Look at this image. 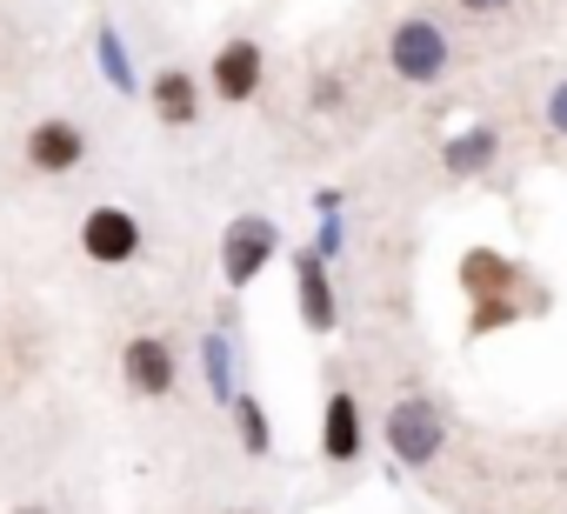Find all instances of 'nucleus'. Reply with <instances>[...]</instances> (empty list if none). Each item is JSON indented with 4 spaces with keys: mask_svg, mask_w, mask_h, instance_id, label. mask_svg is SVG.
I'll return each instance as SVG.
<instances>
[{
    "mask_svg": "<svg viewBox=\"0 0 567 514\" xmlns=\"http://www.w3.org/2000/svg\"><path fill=\"white\" fill-rule=\"evenodd\" d=\"M388 68H394L401 81H414V88L441 81V74H447V34H441L427 14H408V21L388 34Z\"/></svg>",
    "mask_w": 567,
    "mask_h": 514,
    "instance_id": "1",
    "label": "nucleus"
},
{
    "mask_svg": "<svg viewBox=\"0 0 567 514\" xmlns=\"http://www.w3.org/2000/svg\"><path fill=\"white\" fill-rule=\"evenodd\" d=\"M81 254L94 268H127L134 254H141V220L127 207H87L81 220Z\"/></svg>",
    "mask_w": 567,
    "mask_h": 514,
    "instance_id": "2",
    "label": "nucleus"
},
{
    "mask_svg": "<svg viewBox=\"0 0 567 514\" xmlns=\"http://www.w3.org/2000/svg\"><path fill=\"white\" fill-rule=\"evenodd\" d=\"M274 247H280V234H274V220H260V214H240L234 227H227V240H220V275H227V288H247L267 261H274Z\"/></svg>",
    "mask_w": 567,
    "mask_h": 514,
    "instance_id": "3",
    "label": "nucleus"
},
{
    "mask_svg": "<svg viewBox=\"0 0 567 514\" xmlns=\"http://www.w3.org/2000/svg\"><path fill=\"white\" fill-rule=\"evenodd\" d=\"M121 374H127V388H134V394L161 401V394H174L181 361H174V348H167L161 335H134V341L121 348Z\"/></svg>",
    "mask_w": 567,
    "mask_h": 514,
    "instance_id": "4",
    "label": "nucleus"
},
{
    "mask_svg": "<svg viewBox=\"0 0 567 514\" xmlns=\"http://www.w3.org/2000/svg\"><path fill=\"white\" fill-rule=\"evenodd\" d=\"M388 448H394L408 467H427V461L441 454V414H434L427 401H401V408L388 414Z\"/></svg>",
    "mask_w": 567,
    "mask_h": 514,
    "instance_id": "5",
    "label": "nucleus"
},
{
    "mask_svg": "<svg viewBox=\"0 0 567 514\" xmlns=\"http://www.w3.org/2000/svg\"><path fill=\"white\" fill-rule=\"evenodd\" d=\"M260 81H267V54H260V41H227V48L214 54V94H220L227 107L254 101Z\"/></svg>",
    "mask_w": 567,
    "mask_h": 514,
    "instance_id": "6",
    "label": "nucleus"
},
{
    "mask_svg": "<svg viewBox=\"0 0 567 514\" xmlns=\"http://www.w3.org/2000/svg\"><path fill=\"white\" fill-rule=\"evenodd\" d=\"M81 161H87V134L74 121H41L28 134V167L34 174H74Z\"/></svg>",
    "mask_w": 567,
    "mask_h": 514,
    "instance_id": "7",
    "label": "nucleus"
},
{
    "mask_svg": "<svg viewBox=\"0 0 567 514\" xmlns=\"http://www.w3.org/2000/svg\"><path fill=\"white\" fill-rule=\"evenodd\" d=\"M147 101H154V121H161V127H194V121H200V88H194V74H187V68L154 74Z\"/></svg>",
    "mask_w": 567,
    "mask_h": 514,
    "instance_id": "8",
    "label": "nucleus"
},
{
    "mask_svg": "<svg viewBox=\"0 0 567 514\" xmlns=\"http://www.w3.org/2000/svg\"><path fill=\"white\" fill-rule=\"evenodd\" d=\"M321 454H328V461H354V454H361V408H354L348 388L328 394V414H321Z\"/></svg>",
    "mask_w": 567,
    "mask_h": 514,
    "instance_id": "9",
    "label": "nucleus"
},
{
    "mask_svg": "<svg viewBox=\"0 0 567 514\" xmlns=\"http://www.w3.org/2000/svg\"><path fill=\"white\" fill-rule=\"evenodd\" d=\"M295 281H301V315H308V328L328 335V328H334V288H328V275H321V254H295Z\"/></svg>",
    "mask_w": 567,
    "mask_h": 514,
    "instance_id": "10",
    "label": "nucleus"
},
{
    "mask_svg": "<svg viewBox=\"0 0 567 514\" xmlns=\"http://www.w3.org/2000/svg\"><path fill=\"white\" fill-rule=\"evenodd\" d=\"M461 288L474 295V301H487V295H507L514 288V268L501 261V254H487V247H474L467 261H461Z\"/></svg>",
    "mask_w": 567,
    "mask_h": 514,
    "instance_id": "11",
    "label": "nucleus"
},
{
    "mask_svg": "<svg viewBox=\"0 0 567 514\" xmlns=\"http://www.w3.org/2000/svg\"><path fill=\"white\" fill-rule=\"evenodd\" d=\"M234 421H240L247 454H267V448H274V441H267V414H260V401H254V394H240V401H234Z\"/></svg>",
    "mask_w": 567,
    "mask_h": 514,
    "instance_id": "12",
    "label": "nucleus"
},
{
    "mask_svg": "<svg viewBox=\"0 0 567 514\" xmlns=\"http://www.w3.org/2000/svg\"><path fill=\"white\" fill-rule=\"evenodd\" d=\"M514 315H520V308H514V301H507V295H487V301H481V308H474V335H494V328H507V321H514Z\"/></svg>",
    "mask_w": 567,
    "mask_h": 514,
    "instance_id": "13",
    "label": "nucleus"
},
{
    "mask_svg": "<svg viewBox=\"0 0 567 514\" xmlns=\"http://www.w3.org/2000/svg\"><path fill=\"white\" fill-rule=\"evenodd\" d=\"M101 61H107V81H114V88H134V68H127V54H121L114 34H101Z\"/></svg>",
    "mask_w": 567,
    "mask_h": 514,
    "instance_id": "14",
    "label": "nucleus"
},
{
    "mask_svg": "<svg viewBox=\"0 0 567 514\" xmlns=\"http://www.w3.org/2000/svg\"><path fill=\"white\" fill-rule=\"evenodd\" d=\"M547 121H554V127H560V134H567V81H560V94H554V101H547Z\"/></svg>",
    "mask_w": 567,
    "mask_h": 514,
    "instance_id": "15",
    "label": "nucleus"
},
{
    "mask_svg": "<svg viewBox=\"0 0 567 514\" xmlns=\"http://www.w3.org/2000/svg\"><path fill=\"white\" fill-rule=\"evenodd\" d=\"M467 14H501V8H514V0H461Z\"/></svg>",
    "mask_w": 567,
    "mask_h": 514,
    "instance_id": "16",
    "label": "nucleus"
},
{
    "mask_svg": "<svg viewBox=\"0 0 567 514\" xmlns=\"http://www.w3.org/2000/svg\"><path fill=\"white\" fill-rule=\"evenodd\" d=\"M14 514H48V507H14Z\"/></svg>",
    "mask_w": 567,
    "mask_h": 514,
    "instance_id": "17",
    "label": "nucleus"
},
{
    "mask_svg": "<svg viewBox=\"0 0 567 514\" xmlns=\"http://www.w3.org/2000/svg\"><path fill=\"white\" fill-rule=\"evenodd\" d=\"M234 514H247V507H234Z\"/></svg>",
    "mask_w": 567,
    "mask_h": 514,
    "instance_id": "18",
    "label": "nucleus"
}]
</instances>
